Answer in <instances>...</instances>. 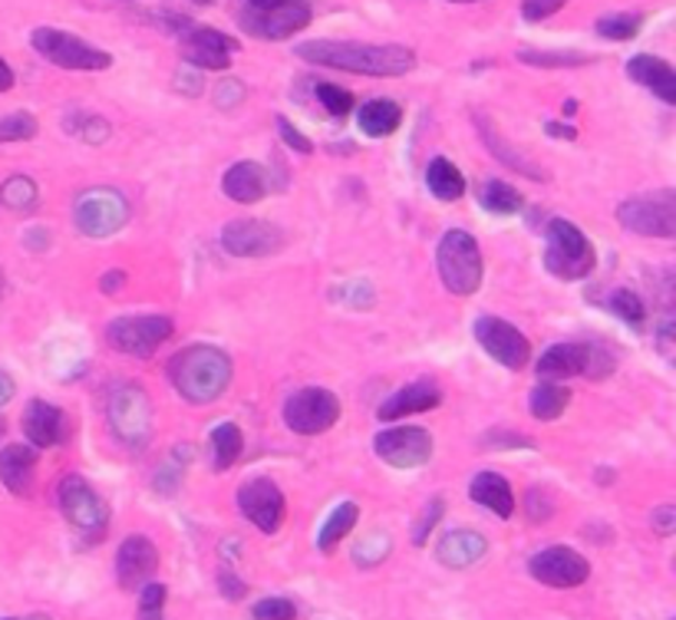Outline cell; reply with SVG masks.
Wrapping results in <instances>:
<instances>
[{"mask_svg": "<svg viewBox=\"0 0 676 620\" xmlns=\"http://www.w3.org/2000/svg\"><path fill=\"white\" fill-rule=\"evenodd\" d=\"M294 53L314 67H330L360 77H402L416 67V53L402 43H354V40H307Z\"/></svg>", "mask_w": 676, "mask_h": 620, "instance_id": "obj_1", "label": "cell"}, {"mask_svg": "<svg viewBox=\"0 0 676 620\" xmlns=\"http://www.w3.org/2000/svg\"><path fill=\"white\" fill-rule=\"evenodd\" d=\"M169 380L176 383V390H179L182 400H189L195 406H208V403H215L228 390V383H231V360L218 347L195 344V347H186L182 354L172 356Z\"/></svg>", "mask_w": 676, "mask_h": 620, "instance_id": "obj_2", "label": "cell"}, {"mask_svg": "<svg viewBox=\"0 0 676 620\" xmlns=\"http://www.w3.org/2000/svg\"><path fill=\"white\" fill-rule=\"evenodd\" d=\"M436 267H439V277L446 284L449 294L456 297H469L483 287V252H479V242L463 232V228H453L443 235L439 242V252H436Z\"/></svg>", "mask_w": 676, "mask_h": 620, "instance_id": "obj_3", "label": "cell"}, {"mask_svg": "<svg viewBox=\"0 0 676 620\" xmlns=\"http://www.w3.org/2000/svg\"><path fill=\"white\" fill-rule=\"evenodd\" d=\"M545 267L561 277V281H580L594 270V245L587 242V235L578 225L565 222V218H551L545 228Z\"/></svg>", "mask_w": 676, "mask_h": 620, "instance_id": "obj_4", "label": "cell"}, {"mask_svg": "<svg viewBox=\"0 0 676 620\" xmlns=\"http://www.w3.org/2000/svg\"><path fill=\"white\" fill-rule=\"evenodd\" d=\"M106 420L112 436L129 449H142L152 436V403L136 383H119L109 390Z\"/></svg>", "mask_w": 676, "mask_h": 620, "instance_id": "obj_5", "label": "cell"}, {"mask_svg": "<svg viewBox=\"0 0 676 620\" xmlns=\"http://www.w3.org/2000/svg\"><path fill=\"white\" fill-rule=\"evenodd\" d=\"M30 43L33 50L60 67V70H83V73H99V70H109L112 67V57L106 50H99L93 43H87L83 37L77 33H67V30H57V27H37L30 33Z\"/></svg>", "mask_w": 676, "mask_h": 620, "instance_id": "obj_6", "label": "cell"}, {"mask_svg": "<svg viewBox=\"0 0 676 620\" xmlns=\"http://www.w3.org/2000/svg\"><path fill=\"white\" fill-rule=\"evenodd\" d=\"M172 334H176V324H172V317H162V314L116 317L106 327L109 347L129 356H152Z\"/></svg>", "mask_w": 676, "mask_h": 620, "instance_id": "obj_7", "label": "cell"}, {"mask_svg": "<svg viewBox=\"0 0 676 620\" xmlns=\"http://www.w3.org/2000/svg\"><path fill=\"white\" fill-rule=\"evenodd\" d=\"M60 512L63 519L87 538H102L106 525H109V505L102 502L97 489L83 479V475H63L60 489Z\"/></svg>", "mask_w": 676, "mask_h": 620, "instance_id": "obj_8", "label": "cell"}, {"mask_svg": "<svg viewBox=\"0 0 676 620\" xmlns=\"http://www.w3.org/2000/svg\"><path fill=\"white\" fill-rule=\"evenodd\" d=\"M73 218L87 238H109L129 222V201L122 191L106 188V185L87 188L73 205Z\"/></svg>", "mask_w": 676, "mask_h": 620, "instance_id": "obj_9", "label": "cell"}, {"mask_svg": "<svg viewBox=\"0 0 676 620\" xmlns=\"http://www.w3.org/2000/svg\"><path fill=\"white\" fill-rule=\"evenodd\" d=\"M617 222L644 238H674L676 235V195L654 191L640 198H627L617 208Z\"/></svg>", "mask_w": 676, "mask_h": 620, "instance_id": "obj_10", "label": "cell"}, {"mask_svg": "<svg viewBox=\"0 0 676 620\" xmlns=\"http://www.w3.org/2000/svg\"><path fill=\"white\" fill-rule=\"evenodd\" d=\"M340 420V400L324 386H304L285 403V423L297 436L327 433Z\"/></svg>", "mask_w": 676, "mask_h": 620, "instance_id": "obj_11", "label": "cell"}, {"mask_svg": "<svg viewBox=\"0 0 676 620\" xmlns=\"http://www.w3.org/2000/svg\"><path fill=\"white\" fill-rule=\"evenodd\" d=\"M476 341L485 354L495 363H501L505 370H525L531 360L528 337L501 317H479L476 321Z\"/></svg>", "mask_w": 676, "mask_h": 620, "instance_id": "obj_12", "label": "cell"}, {"mask_svg": "<svg viewBox=\"0 0 676 620\" xmlns=\"http://www.w3.org/2000/svg\"><path fill=\"white\" fill-rule=\"evenodd\" d=\"M281 245H285L281 228L261 218H238V222H228L221 232V248L231 258H268Z\"/></svg>", "mask_w": 676, "mask_h": 620, "instance_id": "obj_13", "label": "cell"}, {"mask_svg": "<svg viewBox=\"0 0 676 620\" xmlns=\"http://www.w3.org/2000/svg\"><path fill=\"white\" fill-rule=\"evenodd\" d=\"M528 571L538 584H548V588H580L587 578H590V564L587 558L578 554L575 548H565V544H551L545 551H538L531 561H528Z\"/></svg>", "mask_w": 676, "mask_h": 620, "instance_id": "obj_14", "label": "cell"}, {"mask_svg": "<svg viewBox=\"0 0 676 620\" xmlns=\"http://www.w3.org/2000/svg\"><path fill=\"white\" fill-rule=\"evenodd\" d=\"M374 452L392 469H419L433 455V436L422 426H396L374 440Z\"/></svg>", "mask_w": 676, "mask_h": 620, "instance_id": "obj_15", "label": "cell"}, {"mask_svg": "<svg viewBox=\"0 0 676 620\" xmlns=\"http://www.w3.org/2000/svg\"><path fill=\"white\" fill-rule=\"evenodd\" d=\"M238 509L255 529H261L265 534H275L285 522V495L271 479L245 482L238 489Z\"/></svg>", "mask_w": 676, "mask_h": 620, "instance_id": "obj_16", "label": "cell"}, {"mask_svg": "<svg viewBox=\"0 0 676 620\" xmlns=\"http://www.w3.org/2000/svg\"><path fill=\"white\" fill-rule=\"evenodd\" d=\"M159 568V551L156 544L146 538V534H132L119 544V554H116V581L122 591H136L142 584L152 581Z\"/></svg>", "mask_w": 676, "mask_h": 620, "instance_id": "obj_17", "label": "cell"}, {"mask_svg": "<svg viewBox=\"0 0 676 620\" xmlns=\"http://www.w3.org/2000/svg\"><path fill=\"white\" fill-rule=\"evenodd\" d=\"M310 23V3L307 0H288L268 13H245L241 27L261 40H288L294 33H300Z\"/></svg>", "mask_w": 676, "mask_h": 620, "instance_id": "obj_18", "label": "cell"}, {"mask_svg": "<svg viewBox=\"0 0 676 620\" xmlns=\"http://www.w3.org/2000/svg\"><path fill=\"white\" fill-rule=\"evenodd\" d=\"M235 50H238V43L211 27H198L182 40V53L195 70H228Z\"/></svg>", "mask_w": 676, "mask_h": 620, "instance_id": "obj_19", "label": "cell"}, {"mask_svg": "<svg viewBox=\"0 0 676 620\" xmlns=\"http://www.w3.org/2000/svg\"><path fill=\"white\" fill-rule=\"evenodd\" d=\"M23 436L30 440V445L40 449H53L63 445L67 440V413L47 400H30L23 410Z\"/></svg>", "mask_w": 676, "mask_h": 620, "instance_id": "obj_20", "label": "cell"}, {"mask_svg": "<svg viewBox=\"0 0 676 620\" xmlns=\"http://www.w3.org/2000/svg\"><path fill=\"white\" fill-rule=\"evenodd\" d=\"M443 403V390L429 380H419V383H409L402 390H396L389 400H384L380 406V420H402V416H412V413H426V410H436Z\"/></svg>", "mask_w": 676, "mask_h": 620, "instance_id": "obj_21", "label": "cell"}, {"mask_svg": "<svg viewBox=\"0 0 676 620\" xmlns=\"http://www.w3.org/2000/svg\"><path fill=\"white\" fill-rule=\"evenodd\" d=\"M627 73H630L634 83L647 87L654 96H660L667 106H674L676 102V73L667 60L650 57V53H637V57H630Z\"/></svg>", "mask_w": 676, "mask_h": 620, "instance_id": "obj_22", "label": "cell"}, {"mask_svg": "<svg viewBox=\"0 0 676 620\" xmlns=\"http://www.w3.org/2000/svg\"><path fill=\"white\" fill-rule=\"evenodd\" d=\"M33 475H37V449L33 445L13 443L0 452V482L13 495H30Z\"/></svg>", "mask_w": 676, "mask_h": 620, "instance_id": "obj_23", "label": "cell"}, {"mask_svg": "<svg viewBox=\"0 0 676 620\" xmlns=\"http://www.w3.org/2000/svg\"><path fill=\"white\" fill-rule=\"evenodd\" d=\"M485 551H488V541L479 532H469V529H456V532L443 534L439 538V548H436V558L446 564V568H469L476 561H483Z\"/></svg>", "mask_w": 676, "mask_h": 620, "instance_id": "obj_24", "label": "cell"}, {"mask_svg": "<svg viewBox=\"0 0 676 620\" xmlns=\"http://www.w3.org/2000/svg\"><path fill=\"white\" fill-rule=\"evenodd\" d=\"M469 495L476 505L488 509L498 519H511L515 515V492L511 485L498 475V472H479L469 485Z\"/></svg>", "mask_w": 676, "mask_h": 620, "instance_id": "obj_25", "label": "cell"}, {"mask_svg": "<svg viewBox=\"0 0 676 620\" xmlns=\"http://www.w3.org/2000/svg\"><path fill=\"white\" fill-rule=\"evenodd\" d=\"M221 188H225L228 198H235V201H241V205H255V201H261L265 191H268V176H265V169L255 166V163H235V166L225 173V178H221Z\"/></svg>", "mask_w": 676, "mask_h": 620, "instance_id": "obj_26", "label": "cell"}, {"mask_svg": "<svg viewBox=\"0 0 676 620\" xmlns=\"http://www.w3.org/2000/svg\"><path fill=\"white\" fill-rule=\"evenodd\" d=\"M584 366H587V344H555L538 360V376L545 380L584 376Z\"/></svg>", "mask_w": 676, "mask_h": 620, "instance_id": "obj_27", "label": "cell"}, {"mask_svg": "<svg viewBox=\"0 0 676 620\" xmlns=\"http://www.w3.org/2000/svg\"><path fill=\"white\" fill-rule=\"evenodd\" d=\"M402 122V109L392 102V99H370L360 106L357 112V126L364 136L370 139H384V136H392Z\"/></svg>", "mask_w": 676, "mask_h": 620, "instance_id": "obj_28", "label": "cell"}, {"mask_svg": "<svg viewBox=\"0 0 676 620\" xmlns=\"http://www.w3.org/2000/svg\"><path fill=\"white\" fill-rule=\"evenodd\" d=\"M479 132H483L485 146H488V152L495 156V159H501L508 169H515V173H521V176L535 178V181H545V169L541 166H535L531 159H525L518 149H511L501 136H498V129H495V122H488V119H483L479 116Z\"/></svg>", "mask_w": 676, "mask_h": 620, "instance_id": "obj_29", "label": "cell"}, {"mask_svg": "<svg viewBox=\"0 0 676 620\" xmlns=\"http://www.w3.org/2000/svg\"><path fill=\"white\" fill-rule=\"evenodd\" d=\"M426 185H429L433 198H439V201H459L466 195V176L449 159H443V156L429 163Z\"/></svg>", "mask_w": 676, "mask_h": 620, "instance_id": "obj_30", "label": "cell"}, {"mask_svg": "<svg viewBox=\"0 0 676 620\" xmlns=\"http://www.w3.org/2000/svg\"><path fill=\"white\" fill-rule=\"evenodd\" d=\"M357 519H360V509H357V502H340L330 515H327V522H324V529H320V534H317V548L324 551V554H330L347 534L354 532V525H357Z\"/></svg>", "mask_w": 676, "mask_h": 620, "instance_id": "obj_31", "label": "cell"}, {"mask_svg": "<svg viewBox=\"0 0 676 620\" xmlns=\"http://www.w3.org/2000/svg\"><path fill=\"white\" fill-rule=\"evenodd\" d=\"M568 403H571V390H565V386H558V383H541V386H535V390H531V400H528L531 416H535V420H545V423L558 420V416L568 410Z\"/></svg>", "mask_w": 676, "mask_h": 620, "instance_id": "obj_32", "label": "cell"}, {"mask_svg": "<svg viewBox=\"0 0 676 620\" xmlns=\"http://www.w3.org/2000/svg\"><path fill=\"white\" fill-rule=\"evenodd\" d=\"M0 201L17 215H30L37 208V201H40V188H37L33 178L10 176L0 185Z\"/></svg>", "mask_w": 676, "mask_h": 620, "instance_id": "obj_33", "label": "cell"}, {"mask_svg": "<svg viewBox=\"0 0 676 620\" xmlns=\"http://www.w3.org/2000/svg\"><path fill=\"white\" fill-rule=\"evenodd\" d=\"M241 449H245V436H241V430L235 423H221V426L211 430V452H215V469L218 472L231 469L238 462Z\"/></svg>", "mask_w": 676, "mask_h": 620, "instance_id": "obj_34", "label": "cell"}, {"mask_svg": "<svg viewBox=\"0 0 676 620\" xmlns=\"http://www.w3.org/2000/svg\"><path fill=\"white\" fill-rule=\"evenodd\" d=\"M479 201H483L485 211H491V215H515V211H521V195H518V188H511L508 181H501V178H488L483 185V191H479Z\"/></svg>", "mask_w": 676, "mask_h": 620, "instance_id": "obj_35", "label": "cell"}, {"mask_svg": "<svg viewBox=\"0 0 676 620\" xmlns=\"http://www.w3.org/2000/svg\"><path fill=\"white\" fill-rule=\"evenodd\" d=\"M518 60L528 67H541V70H571V67L590 63L587 53H571V50H521Z\"/></svg>", "mask_w": 676, "mask_h": 620, "instance_id": "obj_36", "label": "cell"}, {"mask_svg": "<svg viewBox=\"0 0 676 620\" xmlns=\"http://www.w3.org/2000/svg\"><path fill=\"white\" fill-rule=\"evenodd\" d=\"M640 27H644V13H607V17H600V20L594 23V30H597L604 40H614V43L634 40V37L640 33Z\"/></svg>", "mask_w": 676, "mask_h": 620, "instance_id": "obj_37", "label": "cell"}, {"mask_svg": "<svg viewBox=\"0 0 676 620\" xmlns=\"http://www.w3.org/2000/svg\"><path fill=\"white\" fill-rule=\"evenodd\" d=\"M37 136V119L30 112L0 116V142H27Z\"/></svg>", "mask_w": 676, "mask_h": 620, "instance_id": "obj_38", "label": "cell"}, {"mask_svg": "<svg viewBox=\"0 0 676 620\" xmlns=\"http://www.w3.org/2000/svg\"><path fill=\"white\" fill-rule=\"evenodd\" d=\"M610 311H614L620 321H627V324H644V317H647L644 301H640L634 291H624V287L610 294Z\"/></svg>", "mask_w": 676, "mask_h": 620, "instance_id": "obj_39", "label": "cell"}, {"mask_svg": "<svg viewBox=\"0 0 676 620\" xmlns=\"http://www.w3.org/2000/svg\"><path fill=\"white\" fill-rule=\"evenodd\" d=\"M317 99H320V106H324L330 116H347V112H354V92L337 87V83H320V87H317Z\"/></svg>", "mask_w": 676, "mask_h": 620, "instance_id": "obj_40", "label": "cell"}, {"mask_svg": "<svg viewBox=\"0 0 676 620\" xmlns=\"http://www.w3.org/2000/svg\"><path fill=\"white\" fill-rule=\"evenodd\" d=\"M166 598H169L166 584H159V581L142 584V594H139V620H166L162 618Z\"/></svg>", "mask_w": 676, "mask_h": 620, "instance_id": "obj_41", "label": "cell"}, {"mask_svg": "<svg viewBox=\"0 0 676 620\" xmlns=\"http://www.w3.org/2000/svg\"><path fill=\"white\" fill-rule=\"evenodd\" d=\"M255 620H297V608L288 598H265L251 608Z\"/></svg>", "mask_w": 676, "mask_h": 620, "instance_id": "obj_42", "label": "cell"}, {"mask_svg": "<svg viewBox=\"0 0 676 620\" xmlns=\"http://www.w3.org/2000/svg\"><path fill=\"white\" fill-rule=\"evenodd\" d=\"M387 554H389L387 534H370V538H364V541L357 544V551H354L357 564H377V561H384Z\"/></svg>", "mask_w": 676, "mask_h": 620, "instance_id": "obj_43", "label": "cell"}, {"mask_svg": "<svg viewBox=\"0 0 676 620\" xmlns=\"http://www.w3.org/2000/svg\"><path fill=\"white\" fill-rule=\"evenodd\" d=\"M443 512H446V502H443V499H433V502L426 505V512L419 515V522H416V529H412V544H426V541H429V532L436 529V522L443 519Z\"/></svg>", "mask_w": 676, "mask_h": 620, "instance_id": "obj_44", "label": "cell"}, {"mask_svg": "<svg viewBox=\"0 0 676 620\" xmlns=\"http://www.w3.org/2000/svg\"><path fill=\"white\" fill-rule=\"evenodd\" d=\"M614 370V354L600 344H587V366H584V376L590 380H600Z\"/></svg>", "mask_w": 676, "mask_h": 620, "instance_id": "obj_45", "label": "cell"}, {"mask_svg": "<svg viewBox=\"0 0 676 620\" xmlns=\"http://www.w3.org/2000/svg\"><path fill=\"white\" fill-rule=\"evenodd\" d=\"M565 3H568V0H525V3H521V17H525L528 23H541V20L555 17Z\"/></svg>", "mask_w": 676, "mask_h": 620, "instance_id": "obj_46", "label": "cell"}, {"mask_svg": "<svg viewBox=\"0 0 676 620\" xmlns=\"http://www.w3.org/2000/svg\"><path fill=\"white\" fill-rule=\"evenodd\" d=\"M278 136L288 142L294 152H304V156H307V152H314V142H310V139H307V136H304V132H300V129H297L290 119H285V116H278Z\"/></svg>", "mask_w": 676, "mask_h": 620, "instance_id": "obj_47", "label": "cell"}, {"mask_svg": "<svg viewBox=\"0 0 676 620\" xmlns=\"http://www.w3.org/2000/svg\"><path fill=\"white\" fill-rule=\"evenodd\" d=\"M525 502H528V519H531V522H545V519H551V512H555V505H551L538 489H531Z\"/></svg>", "mask_w": 676, "mask_h": 620, "instance_id": "obj_48", "label": "cell"}, {"mask_svg": "<svg viewBox=\"0 0 676 620\" xmlns=\"http://www.w3.org/2000/svg\"><path fill=\"white\" fill-rule=\"evenodd\" d=\"M650 525L657 529L660 534H674L676 529V509L674 505H664V509H657L654 515H650Z\"/></svg>", "mask_w": 676, "mask_h": 620, "instance_id": "obj_49", "label": "cell"}, {"mask_svg": "<svg viewBox=\"0 0 676 620\" xmlns=\"http://www.w3.org/2000/svg\"><path fill=\"white\" fill-rule=\"evenodd\" d=\"M218 581H221V594H225L228 601H241V598L248 594V588H245V584H241V581H238L231 571H221V578H218Z\"/></svg>", "mask_w": 676, "mask_h": 620, "instance_id": "obj_50", "label": "cell"}, {"mask_svg": "<svg viewBox=\"0 0 676 620\" xmlns=\"http://www.w3.org/2000/svg\"><path fill=\"white\" fill-rule=\"evenodd\" d=\"M99 287H102V294H119L126 287V270H106Z\"/></svg>", "mask_w": 676, "mask_h": 620, "instance_id": "obj_51", "label": "cell"}, {"mask_svg": "<svg viewBox=\"0 0 676 620\" xmlns=\"http://www.w3.org/2000/svg\"><path fill=\"white\" fill-rule=\"evenodd\" d=\"M13 390H17V386H13V376H10L7 370H0V406L13 400Z\"/></svg>", "mask_w": 676, "mask_h": 620, "instance_id": "obj_52", "label": "cell"}, {"mask_svg": "<svg viewBox=\"0 0 676 620\" xmlns=\"http://www.w3.org/2000/svg\"><path fill=\"white\" fill-rule=\"evenodd\" d=\"M545 132H548V136H558V139H575V136H578L575 126H561V122H548Z\"/></svg>", "mask_w": 676, "mask_h": 620, "instance_id": "obj_53", "label": "cell"}, {"mask_svg": "<svg viewBox=\"0 0 676 620\" xmlns=\"http://www.w3.org/2000/svg\"><path fill=\"white\" fill-rule=\"evenodd\" d=\"M248 3H251L255 13H268V10H275V7H281V3H288V0H248Z\"/></svg>", "mask_w": 676, "mask_h": 620, "instance_id": "obj_54", "label": "cell"}, {"mask_svg": "<svg viewBox=\"0 0 676 620\" xmlns=\"http://www.w3.org/2000/svg\"><path fill=\"white\" fill-rule=\"evenodd\" d=\"M13 87V70L7 67V60H0V92Z\"/></svg>", "mask_w": 676, "mask_h": 620, "instance_id": "obj_55", "label": "cell"}, {"mask_svg": "<svg viewBox=\"0 0 676 620\" xmlns=\"http://www.w3.org/2000/svg\"><path fill=\"white\" fill-rule=\"evenodd\" d=\"M3 291H7V281H3V270H0V297H3Z\"/></svg>", "mask_w": 676, "mask_h": 620, "instance_id": "obj_56", "label": "cell"}, {"mask_svg": "<svg viewBox=\"0 0 676 620\" xmlns=\"http://www.w3.org/2000/svg\"><path fill=\"white\" fill-rule=\"evenodd\" d=\"M3 430H7V426H3V420H0V440H3Z\"/></svg>", "mask_w": 676, "mask_h": 620, "instance_id": "obj_57", "label": "cell"}, {"mask_svg": "<svg viewBox=\"0 0 676 620\" xmlns=\"http://www.w3.org/2000/svg\"><path fill=\"white\" fill-rule=\"evenodd\" d=\"M453 3H476V0H453Z\"/></svg>", "mask_w": 676, "mask_h": 620, "instance_id": "obj_58", "label": "cell"}, {"mask_svg": "<svg viewBox=\"0 0 676 620\" xmlns=\"http://www.w3.org/2000/svg\"><path fill=\"white\" fill-rule=\"evenodd\" d=\"M27 620H50V618H40V614H37V618H27Z\"/></svg>", "mask_w": 676, "mask_h": 620, "instance_id": "obj_59", "label": "cell"}, {"mask_svg": "<svg viewBox=\"0 0 676 620\" xmlns=\"http://www.w3.org/2000/svg\"><path fill=\"white\" fill-rule=\"evenodd\" d=\"M195 3H211V0H195Z\"/></svg>", "mask_w": 676, "mask_h": 620, "instance_id": "obj_60", "label": "cell"}]
</instances>
